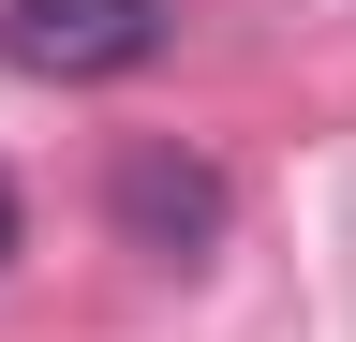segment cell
Here are the masks:
<instances>
[{
    "label": "cell",
    "mask_w": 356,
    "mask_h": 342,
    "mask_svg": "<svg viewBox=\"0 0 356 342\" xmlns=\"http://www.w3.org/2000/svg\"><path fill=\"white\" fill-rule=\"evenodd\" d=\"M0 268H15V179H0Z\"/></svg>",
    "instance_id": "cell-3"
},
{
    "label": "cell",
    "mask_w": 356,
    "mask_h": 342,
    "mask_svg": "<svg viewBox=\"0 0 356 342\" xmlns=\"http://www.w3.org/2000/svg\"><path fill=\"white\" fill-rule=\"evenodd\" d=\"M0 60L44 90H104L163 60V0H0Z\"/></svg>",
    "instance_id": "cell-2"
},
{
    "label": "cell",
    "mask_w": 356,
    "mask_h": 342,
    "mask_svg": "<svg viewBox=\"0 0 356 342\" xmlns=\"http://www.w3.org/2000/svg\"><path fill=\"white\" fill-rule=\"evenodd\" d=\"M104 224L134 253H163V268H193V253H222V224H238V194H222V164L208 149H178V134H134L104 164Z\"/></svg>",
    "instance_id": "cell-1"
}]
</instances>
